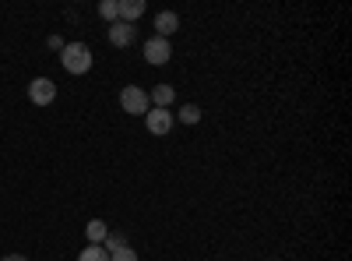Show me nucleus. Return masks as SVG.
Listing matches in <instances>:
<instances>
[{
    "mask_svg": "<svg viewBox=\"0 0 352 261\" xmlns=\"http://www.w3.org/2000/svg\"><path fill=\"white\" fill-rule=\"evenodd\" d=\"M60 61H64L67 74H85L88 67H92V50H88L85 43H64Z\"/></svg>",
    "mask_w": 352,
    "mask_h": 261,
    "instance_id": "1",
    "label": "nucleus"
},
{
    "mask_svg": "<svg viewBox=\"0 0 352 261\" xmlns=\"http://www.w3.org/2000/svg\"><path fill=\"white\" fill-rule=\"evenodd\" d=\"M120 106H124V113H134V117H144V113L152 109L148 92H141L138 85H127V89L120 92Z\"/></svg>",
    "mask_w": 352,
    "mask_h": 261,
    "instance_id": "2",
    "label": "nucleus"
},
{
    "mask_svg": "<svg viewBox=\"0 0 352 261\" xmlns=\"http://www.w3.org/2000/svg\"><path fill=\"white\" fill-rule=\"evenodd\" d=\"M28 99H32L36 106H50L56 99V81L53 78H36L32 85H28Z\"/></svg>",
    "mask_w": 352,
    "mask_h": 261,
    "instance_id": "3",
    "label": "nucleus"
},
{
    "mask_svg": "<svg viewBox=\"0 0 352 261\" xmlns=\"http://www.w3.org/2000/svg\"><path fill=\"white\" fill-rule=\"evenodd\" d=\"M169 56H173V46H169V39H148V43H144V61H148V64H166L169 61Z\"/></svg>",
    "mask_w": 352,
    "mask_h": 261,
    "instance_id": "4",
    "label": "nucleus"
},
{
    "mask_svg": "<svg viewBox=\"0 0 352 261\" xmlns=\"http://www.w3.org/2000/svg\"><path fill=\"white\" fill-rule=\"evenodd\" d=\"M144 121H148V131L159 134V138L173 131V113H169V109H155V106H152L148 113H144Z\"/></svg>",
    "mask_w": 352,
    "mask_h": 261,
    "instance_id": "5",
    "label": "nucleus"
},
{
    "mask_svg": "<svg viewBox=\"0 0 352 261\" xmlns=\"http://www.w3.org/2000/svg\"><path fill=\"white\" fill-rule=\"evenodd\" d=\"M109 43L113 46H131L134 43V25H127V21H120V18H116L113 25H109Z\"/></svg>",
    "mask_w": 352,
    "mask_h": 261,
    "instance_id": "6",
    "label": "nucleus"
},
{
    "mask_svg": "<svg viewBox=\"0 0 352 261\" xmlns=\"http://www.w3.org/2000/svg\"><path fill=\"white\" fill-rule=\"evenodd\" d=\"M141 14H144V0H120V4H116V18L127 21V25H134Z\"/></svg>",
    "mask_w": 352,
    "mask_h": 261,
    "instance_id": "7",
    "label": "nucleus"
},
{
    "mask_svg": "<svg viewBox=\"0 0 352 261\" xmlns=\"http://www.w3.org/2000/svg\"><path fill=\"white\" fill-rule=\"evenodd\" d=\"M155 28H159V39H169L176 28H180V18H176L173 11H159L155 14Z\"/></svg>",
    "mask_w": 352,
    "mask_h": 261,
    "instance_id": "8",
    "label": "nucleus"
},
{
    "mask_svg": "<svg viewBox=\"0 0 352 261\" xmlns=\"http://www.w3.org/2000/svg\"><path fill=\"white\" fill-rule=\"evenodd\" d=\"M173 99H176L173 85H155L152 96H148V103H155V109H169V103H173Z\"/></svg>",
    "mask_w": 352,
    "mask_h": 261,
    "instance_id": "9",
    "label": "nucleus"
},
{
    "mask_svg": "<svg viewBox=\"0 0 352 261\" xmlns=\"http://www.w3.org/2000/svg\"><path fill=\"white\" fill-rule=\"evenodd\" d=\"M106 233H109V229H106V222H102V219H92V222L85 226V237L92 240V244H102V240H106Z\"/></svg>",
    "mask_w": 352,
    "mask_h": 261,
    "instance_id": "10",
    "label": "nucleus"
},
{
    "mask_svg": "<svg viewBox=\"0 0 352 261\" xmlns=\"http://www.w3.org/2000/svg\"><path fill=\"white\" fill-rule=\"evenodd\" d=\"M127 247V237L124 233H106V240H102V251L106 254H116V251H124Z\"/></svg>",
    "mask_w": 352,
    "mask_h": 261,
    "instance_id": "11",
    "label": "nucleus"
},
{
    "mask_svg": "<svg viewBox=\"0 0 352 261\" xmlns=\"http://www.w3.org/2000/svg\"><path fill=\"white\" fill-rule=\"evenodd\" d=\"M78 261H109V254L102 251V244H88V247L78 254Z\"/></svg>",
    "mask_w": 352,
    "mask_h": 261,
    "instance_id": "12",
    "label": "nucleus"
},
{
    "mask_svg": "<svg viewBox=\"0 0 352 261\" xmlns=\"http://www.w3.org/2000/svg\"><path fill=\"white\" fill-rule=\"evenodd\" d=\"M180 121H184V124H197V121H201V109H197L194 103H187V106L180 109Z\"/></svg>",
    "mask_w": 352,
    "mask_h": 261,
    "instance_id": "13",
    "label": "nucleus"
},
{
    "mask_svg": "<svg viewBox=\"0 0 352 261\" xmlns=\"http://www.w3.org/2000/svg\"><path fill=\"white\" fill-rule=\"evenodd\" d=\"M99 14H102L106 21H116V0H102V4H99Z\"/></svg>",
    "mask_w": 352,
    "mask_h": 261,
    "instance_id": "14",
    "label": "nucleus"
},
{
    "mask_svg": "<svg viewBox=\"0 0 352 261\" xmlns=\"http://www.w3.org/2000/svg\"><path fill=\"white\" fill-rule=\"evenodd\" d=\"M109 261H138V254H134V247H124V251L109 254Z\"/></svg>",
    "mask_w": 352,
    "mask_h": 261,
    "instance_id": "15",
    "label": "nucleus"
},
{
    "mask_svg": "<svg viewBox=\"0 0 352 261\" xmlns=\"http://www.w3.org/2000/svg\"><path fill=\"white\" fill-rule=\"evenodd\" d=\"M50 50H64V39L60 36H50Z\"/></svg>",
    "mask_w": 352,
    "mask_h": 261,
    "instance_id": "16",
    "label": "nucleus"
},
{
    "mask_svg": "<svg viewBox=\"0 0 352 261\" xmlns=\"http://www.w3.org/2000/svg\"><path fill=\"white\" fill-rule=\"evenodd\" d=\"M0 261H28V258H21V254H8V258H0Z\"/></svg>",
    "mask_w": 352,
    "mask_h": 261,
    "instance_id": "17",
    "label": "nucleus"
}]
</instances>
